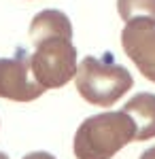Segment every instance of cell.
I'll use <instances>...</instances> for the list:
<instances>
[{
  "label": "cell",
  "instance_id": "obj_1",
  "mask_svg": "<svg viewBox=\"0 0 155 159\" xmlns=\"http://www.w3.org/2000/svg\"><path fill=\"white\" fill-rule=\"evenodd\" d=\"M34 53L30 70L34 81L45 89L64 87L77 74V49L72 45V25L62 11L45 9L30 24Z\"/></svg>",
  "mask_w": 155,
  "mask_h": 159
},
{
  "label": "cell",
  "instance_id": "obj_2",
  "mask_svg": "<svg viewBox=\"0 0 155 159\" xmlns=\"http://www.w3.org/2000/svg\"><path fill=\"white\" fill-rule=\"evenodd\" d=\"M134 123L123 110H108L85 119L74 134L77 159H110L134 140Z\"/></svg>",
  "mask_w": 155,
  "mask_h": 159
},
{
  "label": "cell",
  "instance_id": "obj_3",
  "mask_svg": "<svg viewBox=\"0 0 155 159\" xmlns=\"http://www.w3.org/2000/svg\"><path fill=\"white\" fill-rule=\"evenodd\" d=\"M74 79L81 98L94 106H113L134 85L132 74L123 66L115 64L110 55L104 60L87 55L77 66Z\"/></svg>",
  "mask_w": 155,
  "mask_h": 159
},
{
  "label": "cell",
  "instance_id": "obj_4",
  "mask_svg": "<svg viewBox=\"0 0 155 159\" xmlns=\"http://www.w3.org/2000/svg\"><path fill=\"white\" fill-rule=\"evenodd\" d=\"M121 45L125 55L136 64L144 79L155 83V19L144 17L125 21Z\"/></svg>",
  "mask_w": 155,
  "mask_h": 159
},
{
  "label": "cell",
  "instance_id": "obj_5",
  "mask_svg": "<svg viewBox=\"0 0 155 159\" xmlns=\"http://www.w3.org/2000/svg\"><path fill=\"white\" fill-rule=\"evenodd\" d=\"M45 93L32 76L30 57L26 53H17L15 57L0 60V98L15 102H32Z\"/></svg>",
  "mask_w": 155,
  "mask_h": 159
},
{
  "label": "cell",
  "instance_id": "obj_6",
  "mask_svg": "<svg viewBox=\"0 0 155 159\" xmlns=\"http://www.w3.org/2000/svg\"><path fill=\"white\" fill-rule=\"evenodd\" d=\"M123 112L134 123V140L155 138V93L143 91L123 106Z\"/></svg>",
  "mask_w": 155,
  "mask_h": 159
},
{
  "label": "cell",
  "instance_id": "obj_7",
  "mask_svg": "<svg viewBox=\"0 0 155 159\" xmlns=\"http://www.w3.org/2000/svg\"><path fill=\"white\" fill-rule=\"evenodd\" d=\"M117 11L123 21L132 19H155V0H117Z\"/></svg>",
  "mask_w": 155,
  "mask_h": 159
},
{
  "label": "cell",
  "instance_id": "obj_8",
  "mask_svg": "<svg viewBox=\"0 0 155 159\" xmlns=\"http://www.w3.org/2000/svg\"><path fill=\"white\" fill-rule=\"evenodd\" d=\"M24 159H55V157L49 155V153H45V151H36V153H28Z\"/></svg>",
  "mask_w": 155,
  "mask_h": 159
},
{
  "label": "cell",
  "instance_id": "obj_9",
  "mask_svg": "<svg viewBox=\"0 0 155 159\" xmlns=\"http://www.w3.org/2000/svg\"><path fill=\"white\" fill-rule=\"evenodd\" d=\"M140 159H155V147H151V148H147L143 155H140Z\"/></svg>",
  "mask_w": 155,
  "mask_h": 159
},
{
  "label": "cell",
  "instance_id": "obj_10",
  "mask_svg": "<svg viewBox=\"0 0 155 159\" xmlns=\"http://www.w3.org/2000/svg\"><path fill=\"white\" fill-rule=\"evenodd\" d=\"M0 159H9V157H7V155H4V153H0Z\"/></svg>",
  "mask_w": 155,
  "mask_h": 159
}]
</instances>
